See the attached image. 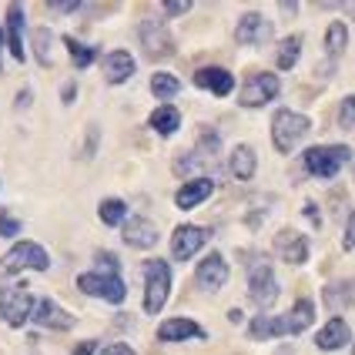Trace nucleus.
Listing matches in <instances>:
<instances>
[{
    "label": "nucleus",
    "mask_w": 355,
    "mask_h": 355,
    "mask_svg": "<svg viewBox=\"0 0 355 355\" xmlns=\"http://www.w3.org/2000/svg\"><path fill=\"white\" fill-rule=\"evenodd\" d=\"M168 295H171V265L161 258L144 261V312L158 315Z\"/></svg>",
    "instance_id": "obj_2"
},
{
    "label": "nucleus",
    "mask_w": 355,
    "mask_h": 355,
    "mask_svg": "<svg viewBox=\"0 0 355 355\" xmlns=\"http://www.w3.org/2000/svg\"><path fill=\"white\" fill-rule=\"evenodd\" d=\"M305 215H309V221H312L315 228H318V225H322V221H318V208H315V205H312V201L305 205Z\"/></svg>",
    "instance_id": "obj_40"
},
{
    "label": "nucleus",
    "mask_w": 355,
    "mask_h": 355,
    "mask_svg": "<svg viewBox=\"0 0 355 355\" xmlns=\"http://www.w3.org/2000/svg\"><path fill=\"white\" fill-rule=\"evenodd\" d=\"M248 295H252V302L258 309H268L278 298L275 272H272V265L261 255H255V265H248Z\"/></svg>",
    "instance_id": "obj_6"
},
{
    "label": "nucleus",
    "mask_w": 355,
    "mask_h": 355,
    "mask_svg": "<svg viewBox=\"0 0 355 355\" xmlns=\"http://www.w3.org/2000/svg\"><path fill=\"white\" fill-rule=\"evenodd\" d=\"M7 44H10V54L24 60V7L20 3L7 7Z\"/></svg>",
    "instance_id": "obj_21"
},
{
    "label": "nucleus",
    "mask_w": 355,
    "mask_h": 355,
    "mask_svg": "<svg viewBox=\"0 0 355 355\" xmlns=\"http://www.w3.org/2000/svg\"><path fill=\"white\" fill-rule=\"evenodd\" d=\"M98 272H107V275H118V268H121V261L118 255H111V252H98Z\"/></svg>",
    "instance_id": "obj_34"
},
{
    "label": "nucleus",
    "mask_w": 355,
    "mask_h": 355,
    "mask_svg": "<svg viewBox=\"0 0 355 355\" xmlns=\"http://www.w3.org/2000/svg\"><path fill=\"white\" fill-rule=\"evenodd\" d=\"M151 91H155V98H161V101H168V98H175L178 91H181V80L175 78V74H155L151 78Z\"/></svg>",
    "instance_id": "obj_28"
},
{
    "label": "nucleus",
    "mask_w": 355,
    "mask_h": 355,
    "mask_svg": "<svg viewBox=\"0 0 355 355\" xmlns=\"http://www.w3.org/2000/svg\"><path fill=\"white\" fill-rule=\"evenodd\" d=\"M54 14H67V10H78V3H51Z\"/></svg>",
    "instance_id": "obj_41"
},
{
    "label": "nucleus",
    "mask_w": 355,
    "mask_h": 355,
    "mask_svg": "<svg viewBox=\"0 0 355 355\" xmlns=\"http://www.w3.org/2000/svg\"><path fill=\"white\" fill-rule=\"evenodd\" d=\"M78 288L84 295H98V298H104V302H114V305H121L124 295H128L121 275H107V272H87V275H80Z\"/></svg>",
    "instance_id": "obj_8"
},
{
    "label": "nucleus",
    "mask_w": 355,
    "mask_h": 355,
    "mask_svg": "<svg viewBox=\"0 0 355 355\" xmlns=\"http://www.w3.org/2000/svg\"><path fill=\"white\" fill-rule=\"evenodd\" d=\"M188 10H191V3H171V0L164 3V14H168V17H178V14H188Z\"/></svg>",
    "instance_id": "obj_36"
},
{
    "label": "nucleus",
    "mask_w": 355,
    "mask_h": 355,
    "mask_svg": "<svg viewBox=\"0 0 355 355\" xmlns=\"http://www.w3.org/2000/svg\"><path fill=\"white\" fill-rule=\"evenodd\" d=\"M345 10H352V14H355V3H345Z\"/></svg>",
    "instance_id": "obj_42"
},
{
    "label": "nucleus",
    "mask_w": 355,
    "mask_h": 355,
    "mask_svg": "<svg viewBox=\"0 0 355 355\" xmlns=\"http://www.w3.org/2000/svg\"><path fill=\"white\" fill-rule=\"evenodd\" d=\"M312 318H315V305H312L309 298H298L295 309H292L288 315H258V318H252L248 336L255 338V342L272 338V336H298V332H305V329L312 325Z\"/></svg>",
    "instance_id": "obj_1"
},
{
    "label": "nucleus",
    "mask_w": 355,
    "mask_h": 355,
    "mask_svg": "<svg viewBox=\"0 0 355 355\" xmlns=\"http://www.w3.org/2000/svg\"><path fill=\"white\" fill-rule=\"evenodd\" d=\"M64 47L71 51L74 67H87V64H94V58H98V51H94V47H84V44H78L74 37H64Z\"/></svg>",
    "instance_id": "obj_30"
},
{
    "label": "nucleus",
    "mask_w": 355,
    "mask_h": 355,
    "mask_svg": "<svg viewBox=\"0 0 355 355\" xmlns=\"http://www.w3.org/2000/svg\"><path fill=\"white\" fill-rule=\"evenodd\" d=\"M198 138H201V144H205L208 151H215V148H218V135H215V128H198Z\"/></svg>",
    "instance_id": "obj_35"
},
{
    "label": "nucleus",
    "mask_w": 355,
    "mask_h": 355,
    "mask_svg": "<svg viewBox=\"0 0 355 355\" xmlns=\"http://www.w3.org/2000/svg\"><path fill=\"white\" fill-rule=\"evenodd\" d=\"M355 248V211L349 218V228H345V252H352Z\"/></svg>",
    "instance_id": "obj_37"
},
{
    "label": "nucleus",
    "mask_w": 355,
    "mask_h": 355,
    "mask_svg": "<svg viewBox=\"0 0 355 355\" xmlns=\"http://www.w3.org/2000/svg\"><path fill=\"white\" fill-rule=\"evenodd\" d=\"M278 78L275 74H252L248 84H245V91H241V104L245 107H261V104H268V101L278 94Z\"/></svg>",
    "instance_id": "obj_11"
},
{
    "label": "nucleus",
    "mask_w": 355,
    "mask_h": 355,
    "mask_svg": "<svg viewBox=\"0 0 355 355\" xmlns=\"http://www.w3.org/2000/svg\"><path fill=\"white\" fill-rule=\"evenodd\" d=\"M94 349H98V342H80L74 349V355H94Z\"/></svg>",
    "instance_id": "obj_39"
},
{
    "label": "nucleus",
    "mask_w": 355,
    "mask_h": 355,
    "mask_svg": "<svg viewBox=\"0 0 355 355\" xmlns=\"http://www.w3.org/2000/svg\"><path fill=\"white\" fill-rule=\"evenodd\" d=\"M101 355H135V352H131V345H121L118 342V345H107Z\"/></svg>",
    "instance_id": "obj_38"
},
{
    "label": "nucleus",
    "mask_w": 355,
    "mask_h": 355,
    "mask_svg": "<svg viewBox=\"0 0 355 355\" xmlns=\"http://www.w3.org/2000/svg\"><path fill=\"white\" fill-rule=\"evenodd\" d=\"M345 44H349V31H345V24H338L332 20V27L325 31V51L338 58V54H345Z\"/></svg>",
    "instance_id": "obj_27"
},
{
    "label": "nucleus",
    "mask_w": 355,
    "mask_h": 355,
    "mask_svg": "<svg viewBox=\"0 0 355 355\" xmlns=\"http://www.w3.org/2000/svg\"><path fill=\"white\" fill-rule=\"evenodd\" d=\"M345 342H349V325H345L342 318H329V325H325L315 338V345L322 352H336V349H342Z\"/></svg>",
    "instance_id": "obj_22"
},
{
    "label": "nucleus",
    "mask_w": 355,
    "mask_h": 355,
    "mask_svg": "<svg viewBox=\"0 0 355 355\" xmlns=\"http://www.w3.org/2000/svg\"><path fill=\"white\" fill-rule=\"evenodd\" d=\"M268 34H272V24L261 17V14H245L235 31V40L238 44H261Z\"/></svg>",
    "instance_id": "obj_19"
},
{
    "label": "nucleus",
    "mask_w": 355,
    "mask_h": 355,
    "mask_svg": "<svg viewBox=\"0 0 355 355\" xmlns=\"http://www.w3.org/2000/svg\"><path fill=\"white\" fill-rule=\"evenodd\" d=\"M349 158H352V151L345 144H329V148H309L302 155V164H305L309 175L315 178H336Z\"/></svg>",
    "instance_id": "obj_5"
},
{
    "label": "nucleus",
    "mask_w": 355,
    "mask_h": 355,
    "mask_svg": "<svg viewBox=\"0 0 355 355\" xmlns=\"http://www.w3.org/2000/svg\"><path fill=\"white\" fill-rule=\"evenodd\" d=\"M211 191H215V181H211V178H191L188 184H181V188H178L175 205L181 208V211H188V208L201 205L205 198H211Z\"/></svg>",
    "instance_id": "obj_14"
},
{
    "label": "nucleus",
    "mask_w": 355,
    "mask_h": 355,
    "mask_svg": "<svg viewBox=\"0 0 355 355\" xmlns=\"http://www.w3.org/2000/svg\"><path fill=\"white\" fill-rule=\"evenodd\" d=\"M31 309H34V295L27 285H14V288H3L0 292V318L7 325H24L31 318Z\"/></svg>",
    "instance_id": "obj_7"
},
{
    "label": "nucleus",
    "mask_w": 355,
    "mask_h": 355,
    "mask_svg": "<svg viewBox=\"0 0 355 355\" xmlns=\"http://www.w3.org/2000/svg\"><path fill=\"white\" fill-rule=\"evenodd\" d=\"M128 215V205L121 201V198H107V201H101V221L104 225H121Z\"/></svg>",
    "instance_id": "obj_29"
},
{
    "label": "nucleus",
    "mask_w": 355,
    "mask_h": 355,
    "mask_svg": "<svg viewBox=\"0 0 355 355\" xmlns=\"http://www.w3.org/2000/svg\"><path fill=\"white\" fill-rule=\"evenodd\" d=\"M225 282H228V265H225L221 255H208L198 265V285H201L205 292H218Z\"/></svg>",
    "instance_id": "obj_16"
},
{
    "label": "nucleus",
    "mask_w": 355,
    "mask_h": 355,
    "mask_svg": "<svg viewBox=\"0 0 355 355\" xmlns=\"http://www.w3.org/2000/svg\"><path fill=\"white\" fill-rule=\"evenodd\" d=\"M325 305H329V309H342V305H352V309H355V282L329 285V288H325Z\"/></svg>",
    "instance_id": "obj_26"
},
{
    "label": "nucleus",
    "mask_w": 355,
    "mask_h": 355,
    "mask_svg": "<svg viewBox=\"0 0 355 355\" xmlns=\"http://www.w3.org/2000/svg\"><path fill=\"white\" fill-rule=\"evenodd\" d=\"M205 241H208V228L181 225V228H175V235H171V258L175 261H188Z\"/></svg>",
    "instance_id": "obj_10"
},
{
    "label": "nucleus",
    "mask_w": 355,
    "mask_h": 355,
    "mask_svg": "<svg viewBox=\"0 0 355 355\" xmlns=\"http://www.w3.org/2000/svg\"><path fill=\"white\" fill-rule=\"evenodd\" d=\"M34 51H37V60L44 64V67H51V31H34Z\"/></svg>",
    "instance_id": "obj_31"
},
{
    "label": "nucleus",
    "mask_w": 355,
    "mask_h": 355,
    "mask_svg": "<svg viewBox=\"0 0 355 355\" xmlns=\"http://www.w3.org/2000/svg\"><path fill=\"white\" fill-rule=\"evenodd\" d=\"M201 325L191 322V318H168V322H161L158 329V338L161 342H181V338H201Z\"/></svg>",
    "instance_id": "obj_20"
},
{
    "label": "nucleus",
    "mask_w": 355,
    "mask_h": 355,
    "mask_svg": "<svg viewBox=\"0 0 355 355\" xmlns=\"http://www.w3.org/2000/svg\"><path fill=\"white\" fill-rule=\"evenodd\" d=\"M275 252H278V258H285L288 265H302V261L309 258V241H305V235L285 228V232L275 235Z\"/></svg>",
    "instance_id": "obj_13"
},
{
    "label": "nucleus",
    "mask_w": 355,
    "mask_h": 355,
    "mask_svg": "<svg viewBox=\"0 0 355 355\" xmlns=\"http://www.w3.org/2000/svg\"><path fill=\"white\" fill-rule=\"evenodd\" d=\"M0 44H3V34H0Z\"/></svg>",
    "instance_id": "obj_43"
},
{
    "label": "nucleus",
    "mask_w": 355,
    "mask_h": 355,
    "mask_svg": "<svg viewBox=\"0 0 355 355\" xmlns=\"http://www.w3.org/2000/svg\"><path fill=\"white\" fill-rule=\"evenodd\" d=\"M17 232H20V221L10 215V211H3V215H0V238H14Z\"/></svg>",
    "instance_id": "obj_33"
},
{
    "label": "nucleus",
    "mask_w": 355,
    "mask_h": 355,
    "mask_svg": "<svg viewBox=\"0 0 355 355\" xmlns=\"http://www.w3.org/2000/svg\"><path fill=\"white\" fill-rule=\"evenodd\" d=\"M151 128L158 131V135H175L178 128H181V114H178V107H171V104H161L158 111L151 114Z\"/></svg>",
    "instance_id": "obj_25"
},
{
    "label": "nucleus",
    "mask_w": 355,
    "mask_h": 355,
    "mask_svg": "<svg viewBox=\"0 0 355 355\" xmlns=\"http://www.w3.org/2000/svg\"><path fill=\"white\" fill-rule=\"evenodd\" d=\"M312 131V121L305 118V114H295V111H278L275 118H272V141H275V148L282 155H292L295 151V144L305 135Z\"/></svg>",
    "instance_id": "obj_3"
},
{
    "label": "nucleus",
    "mask_w": 355,
    "mask_h": 355,
    "mask_svg": "<svg viewBox=\"0 0 355 355\" xmlns=\"http://www.w3.org/2000/svg\"><path fill=\"white\" fill-rule=\"evenodd\" d=\"M232 175L238 181H252V175H255V151L248 144H238L232 151Z\"/></svg>",
    "instance_id": "obj_23"
},
{
    "label": "nucleus",
    "mask_w": 355,
    "mask_h": 355,
    "mask_svg": "<svg viewBox=\"0 0 355 355\" xmlns=\"http://www.w3.org/2000/svg\"><path fill=\"white\" fill-rule=\"evenodd\" d=\"M338 124L342 128H355V94L342 101V111H338Z\"/></svg>",
    "instance_id": "obj_32"
},
{
    "label": "nucleus",
    "mask_w": 355,
    "mask_h": 355,
    "mask_svg": "<svg viewBox=\"0 0 355 355\" xmlns=\"http://www.w3.org/2000/svg\"><path fill=\"white\" fill-rule=\"evenodd\" d=\"M298 54H302V37H298V34L278 40V51H275L278 71H292V67H295V60H298Z\"/></svg>",
    "instance_id": "obj_24"
},
{
    "label": "nucleus",
    "mask_w": 355,
    "mask_h": 355,
    "mask_svg": "<svg viewBox=\"0 0 355 355\" xmlns=\"http://www.w3.org/2000/svg\"><path fill=\"white\" fill-rule=\"evenodd\" d=\"M195 87H205V91H211L218 98H225V94L235 91V78L225 67H201L195 74Z\"/></svg>",
    "instance_id": "obj_15"
},
{
    "label": "nucleus",
    "mask_w": 355,
    "mask_h": 355,
    "mask_svg": "<svg viewBox=\"0 0 355 355\" xmlns=\"http://www.w3.org/2000/svg\"><path fill=\"white\" fill-rule=\"evenodd\" d=\"M47 265H51V258H47V252H44L40 245H34V241H17L7 255L0 258V278L17 275V272H24V268L44 272Z\"/></svg>",
    "instance_id": "obj_4"
},
{
    "label": "nucleus",
    "mask_w": 355,
    "mask_h": 355,
    "mask_svg": "<svg viewBox=\"0 0 355 355\" xmlns=\"http://www.w3.org/2000/svg\"><path fill=\"white\" fill-rule=\"evenodd\" d=\"M141 44H144L148 58H171L175 54V37L158 20H144L141 24Z\"/></svg>",
    "instance_id": "obj_9"
},
{
    "label": "nucleus",
    "mask_w": 355,
    "mask_h": 355,
    "mask_svg": "<svg viewBox=\"0 0 355 355\" xmlns=\"http://www.w3.org/2000/svg\"><path fill=\"white\" fill-rule=\"evenodd\" d=\"M31 315H34V322H37V325H44V329H58V332H67V329L74 325V315H71V312H64L58 302H51V298H40V302H34Z\"/></svg>",
    "instance_id": "obj_12"
},
{
    "label": "nucleus",
    "mask_w": 355,
    "mask_h": 355,
    "mask_svg": "<svg viewBox=\"0 0 355 355\" xmlns=\"http://www.w3.org/2000/svg\"><path fill=\"white\" fill-rule=\"evenodd\" d=\"M124 241H128L131 248H155V245H158V228H155V221H148V218H131V221L124 225Z\"/></svg>",
    "instance_id": "obj_17"
},
{
    "label": "nucleus",
    "mask_w": 355,
    "mask_h": 355,
    "mask_svg": "<svg viewBox=\"0 0 355 355\" xmlns=\"http://www.w3.org/2000/svg\"><path fill=\"white\" fill-rule=\"evenodd\" d=\"M101 67H104V80L107 84H124V80L135 74V58L128 51H111Z\"/></svg>",
    "instance_id": "obj_18"
}]
</instances>
